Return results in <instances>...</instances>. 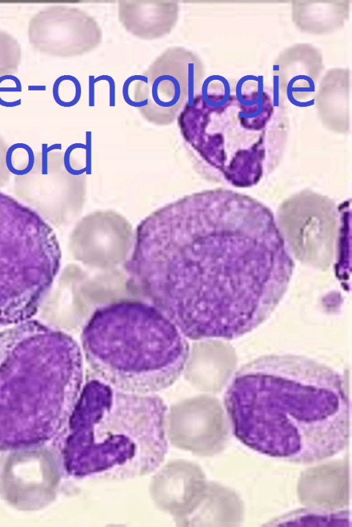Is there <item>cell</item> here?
<instances>
[{
  "label": "cell",
  "mask_w": 352,
  "mask_h": 527,
  "mask_svg": "<svg viewBox=\"0 0 352 527\" xmlns=\"http://www.w3.org/2000/svg\"><path fill=\"white\" fill-rule=\"evenodd\" d=\"M294 267L268 208L214 189L157 211L139 250L135 283L187 338L233 339L270 315Z\"/></svg>",
  "instance_id": "6da1fadb"
},
{
  "label": "cell",
  "mask_w": 352,
  "mask_h": 527,
  "mask_svg": "<svg viewBox=\"0 0 352 527\" xmlns=\"http://www.w3.org/2000/svg\"><path fill=\"white\" fill-rule=\"evenodd\" d=\"M224 405L235 437L260 453L320 462L349 444L350 405L341 376L293 355L256 359L234 374Z\"/></svg>",
  "instance_id": "7a4b0ae2"
},
{
  "label": "cell",
  "mask_w": 352,
  "mask_h": 527,
  "mask_svg": "<svg viewBox=\"0 0 352 527\" xmlns=\"http://www.w3.org/2000/svg\"><path fill=\"white\" fill-rule=\"evenodd\" d=\"M83 358L71 336L40 321L0 331V450L62 433L83 385Z\"/></svg>",
  "instance_id": "3957f363"
},
{
  "label": "cell",
  "mask_w": 352,
  "mask_h": 527,
  "mask_svg": "<svg viewBox=\"0 0 352 527\" xmlns=\"http://www.w3.org/2000/svg\"><path fill=\"white\" fill-rule=\"evenodd\" d=\"M167 407L155 393L124 391L88 378L62 433L70 476L123 480L155 471L168 451Z\"/></svg>",
  "instance_id": "277c9868"
},
{
  "label": "cell",
  "mask_w": 352,
  "mask_h": 527,
  "mask_svg": "<svg viewBox=\"0 0 352 527\" xmlns=\"http://www.w3.org/2000/svg\"><path fill=\"white\" fill-rule=\"evenodd\" d=\"M83 357L96 376L113 387L150 394L171 386L187 363L188 338L148 302L121 300L89 319L81 336Z\"/></svg>",
  "instance_id": "5b68a950"
},
{
  "label": "cell",
  "mask_w": 352,
  "mask_h": 527,
  "mask_svg": "<svg viewBox=\"0 0 352 527\" xmlns=\"http://www.w3.org/2000/svg\"><path fill=\"white\" fill-rule=\"evenodd\" d=\"M60 260L53 228L34 209L0 192V328L38 312Z\"/></svg>",
  "instance_id": "8992f818"
},
{
  "label": "cell",
  "mask_w": 352,
  "mask_h": 527,
  "mask_svg": "<svg viewBox=\"0 0 352 527\" xmlns=\"http://www.w3.org/2000/svg\"><path fill=\"white\" fill-rule=\"evenodd\" d=\"M201 65L181 46L166 49L131 83V102L142 117L157 125L171 124L201 78Z\"/></svg>",
  "instance_id": "52a82bcc"
},
{
  "label": "cell",
  "mask_w": 352,
  "mask_h": 527,
  "mask_svg": "<svg viewBox=\"0 0 352 527\" xmlns=\"http://www.w3.org/2000/svg\"><path fill=\"white\" fill-rule=\"evenodd\" d=\"M28 41L32 48L60 58L82 56L98 47L102 31L96 20L81 9L52 5L30 19Z\"/></svg>",
  "instance_id": "ba28073f"
},
{
  "label": "cell",
  "mask_w": 352,
  "mask_h": 527,
  "mask_svg": "<svg viewBox=\"0 0 352 527\" xmlns=\"http://www.w3.org/2000/svg\"><path fill=\"white\" fill-rule=\"evenodd\" d=\"M205 481L199 468L185 460L166 464L153 477L150 492L158 508L183 523L198 508Z\"/></svg>",
  "instance_id": "9c48e42d"
},
{
  "label": "cell",
  "mask_w": 352,
  "mask_h": 527,
  "mask_svg": "<svg viewBox=\"0 0 352 527\" xmlns=\"http://www.w3.org/2000/svg\"><path fill=\"white\" fill-rule=\"evenodd\" d=\"M179 14L177 1L120 0L118 19L123 28L138 39H160L175 27Z\"/></svg>",
  "instance_id": "30bf717a"
},
{
  "label": "cell",
  "mask_w": 352,
  "mask_h": 527,
  "mask_svg": "<svg viewBox=\"0 0 352 527\" xmlns=\"http://www.w3.org/2000/svg\"><path fill=\"white\" fill-rule=\"evenodd\" d=\"M320 526H350L349 512L316 508H301L294 510L272 521L267 526H309V523Z\"/></svg>",
  "instance_id": "8fae6325"
},
{
  "label": "cell",
  "mask_w": 352,
  "mask_h": 527,
  "mask_svg": "<svg viewBox=\"0 0 352 527\" xmlns=\"http://www.w3.org/2000/svg\"><path fill=\"white\" fill-rule=\"evenodd\" d=\"M21 56V47L17 39L8 32L0 30V77L16 74Z\"/></svg>",
  "instance_id": "7c38bea8"
},
{
  "label": "cell",
  "mask_w": 352,
  "mask_h": 527,
  "mask_svg": "<svg viewBox=\"0 0 352 527\" xmlns=\"http://www.w3.org/2000/svg\"><path fill=\"white\" fill-rule=\"evenodd\" d=\"M35 155L28 144L17 142L8 147L6 163L10 173L22 175L31 170L34 165Z\"/></svg>",
  "instance_id": "4fadbf2b"
},
{
  "label": "cell",
  "mask_w": 352,
  "mask_h": 527,
  "mask_svg": "<svg viewBox=\"0 0 352 527\" xmlns=\"http://www.w3.org/2000/svg\"><path fill=\"white\" fill-rule=\"evenodd\" d=\"M76 79L69 75H64L56 79L52 87L54 101L62 107H70L76 103L79 89Z\"/></svg>",
  "instance_id": "5bb4252c"
},
{
  "label": "cell",
  "mask_w": 352,
  "mask_h": 527,
  "mask_svg": "<svg viewBox=\"0 0 352 527\" xmlns=\"http://www.w3.org/2000/svg\"><path fill=\"white\" fill-rule=\"evenodd\" d=\"M22 84L14 75L0 77V105L15 107L21 105Z\"/></svg>",
  "instance_id": "9a60e30c"
},
{
  "label": "cell",
  "mask_w": 352,
  "mask_h": 527,
  "mask_svg": "<svg viewBox=\"0 0 352 527\" xmlns=\"http://www.w3.org/2000/svg\"><path fill=\"white\" fill-rule=\"evenodd\" d=\"M8 146L0 136V186H3L8 182L10 172L6 163V153Z\"/></svg>",
  "instance_id": "2e32d148"
}]
</instances>
